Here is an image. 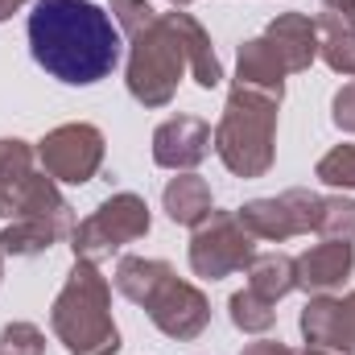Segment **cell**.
<instances>
[{"label":"cell","mask_w":355,"mask_h":355,"mask_svg":"<svg viewBox=\"0 0 355 355\" xmlns=\"http://www.w3.org/2000/svg\"><path fill=\"white\" fill-rule=\"evenodd\" d=\"M25 29L33 62L67 87H95L120 62V29L95 0H33Z\"/></svg>","instance_id":"1"},{"label":"cell","mask_w":355,"mask_h":355,"mask_svg":"<svg viewBox=\"0 0 355 355\" xmlns=\"http://www.w3.org/2000/svg\"><path fill=\"white\" fill-rule=\"evenodd\" d=\"M116 293H124L132 306L149 314V322L174 339V343H194L211 327V302L194 281H182L170 261L157 257H120L112 272Z\"/></svg>","instance_id":"2"},{"label":"cell","mask_w":355,"mask_h":355,"mask_svg":"<svg viewBox=\"0 0 355 355\" xmlns=\"http://www.w3.org/2000/svg\"><path fill=\"white\" fill-rule=\"evenodd\" d=\"M50 331L67 347V355H116L120 327L112 318V285L91 261H75L54 306Z\"/></svg>","instance_id":"3"},{"label":"cell","mask_w":355,"mask_h":355,"mask_svg":"<svg viewBox=\"0 0 355 355\" xmlns=\"http://www.w3.org/2000/svg\"><path fill=\"white\" fill-rule=\"evenodd\" d=\"M277 112L281 99L232 79L223 116L215 124V157L236 178H265L277 162Z\"/></svg>","instance_id":"4"},{"label":"cell","mask_w":355,"mask_h":355,"mask_svg":"<svg viewBox=\"0 0 355 355\" xmlns=\"http://www.w3.org/2000/svg\"><path fill=\"white\" fill-rule=\"evenodd\" d=\"M186 75V54L178 42L174 25L166 12L137 29L128 37V67H124V87L141 107H170L178 95V83Z\"/></svg>","instance_id":"5"},{"label":"cell","mask_w":355,"mask_h":355,"mask_svg":"<svg viewBox=\"0 0 355 355\" xmlns=\"http://www.w3.org/2000/svg\"><path fill=\"white\" fill-rule=\"evenodd\" d=\"M153 227V215H149V202L132 190H120V194H107L87 219H79L75 236H71V248H75V261H91V265H103L112 261L120 248L145 240Z\"/></svg>","instance_id":"6"},{"label":"cell","mask_w":355,"mask_h":355,"mask_svg":"<svg viewBox=\"0 0 355 355\" xmlns=\"http://www.w3.org/2000/svg\"><path fill=\"white\" fill-rule=\"evenodd\" d=\"M252 257H257V236L240 223L236 211H211L194 227L190 248H186L190 272L202 281H223V277L248 268Z\"/></svg>","instance_id":"7"},{"label":"cell","mask_w":355,"mask_h":355,"mask_svg":"<svg viewBox=\"0 0 355 355\" xmlns=\"http://www.w3.org/2000/svg\"><path fill=\"white\" fill-rule=\"evenodd\" d=\"M103 132L87 124V120H71V124H58L50 128L42 141H37V166L54 182H67V186H83L99 174L103 166Z\"/></svg>","instance_id":"8"},{"label":"cell","mask_w":355,"mask_h":355,"mask_svg":"<svg viewBox=\"0 0 355 355\" xmlns=\"http://www.w3.org/2000/svg\"><path fill=\"white\" fill-rule=\"evenodd\" d=\"M0 219H50V223H58V227H67L71 236H75V227H79V219H75V207L62 198V190H58V182L46 174H33L21 178L17 186H8V190H0Z\"/></svg>","instance_id":"9"},{"label":"cell","mask_w":355,"mask_h":355,"mask_svg":"<svg viewBox=\"0 0 355 355\" xmlns=\"http://www.w3.org/2000/svg\"><path fill=\"white\" fill-rule=\"evenodd\" d=\"M153 162L162 170H174V174H186L194 166H202L215 149V132L207 120L198 116H170L153 128Z\"/></svg>","instance_id":"10"},{"label":"cell","mask_w":355,"mask_h":355,"mask_svg":"<svg viewBox=\"0 0 355 355\" xmlns=\"http://www.w3.org/2000/svg\"><path fill=\"white\" fill-rule=\"evenodd\" d=\"M297 327H302L306 343H318V347H335V352L355 355V289L343 293V297L314 293V297L302 306Z\"/></svg>","instance_id":"11"},{"label":"cell","mask_w":355,"mask_h":355,"mask_svg":"<svg viewBox=\"0 0 355 355\" xmlns=\"http://www.w3.org/2000/svg\"><path fill=\"white\" fill-rule=\"evenodd\" d=\"M355 272V244L352 240H322L293 257V277L302 293H335L347 277Z\"/></svg>","instance_id":"12"},{"label":"cell","mask_w":355,"mask_h":355,"mask_svg":"<svg viewBox=\"0 0 355 355\" xmlns=\"http://www.w3.org/2000/svg\"><path fill=\"white\" fill-rule=\"evenodd\" d=\"M265 42L277 50L285 75H302L318 58V25L306 12H277L265 25Z\"/></svg>","instance_id":"13"},{"label":"cell","mask_w":355,"mask_h":355,"mask_svg":"<svg viewBox=\"0 0 355 355\" xmlns=\"http://www.w3.org/2000/svg\"><path fill=\"white\" fill-rule=\"evenodd\" d=\"M170 17V25H174L178 42H182V54H186V71H190V79L198 83L202 91L219 87L223 83V67H219V54H215V42H211V33L202 29V21H194L190 12H166Z\"/></svg>","instance_id":"14"},{"label":"cell","mask_w":355,"mask_h":355,"mask_svg":"<svg viewBox=\"0 0 355 355\" xmlns=\"http://www.w3.org/2000/svg\"><path fill=\"white\" fill-rule=\"evenodd\" d=\"M162 211L170 215V223L178 227H198L211 211H215V194H211V182L207 178H198L194 170H186V174H178L166 182V190H162Z\"/></svg>","instance_id":"15"},{"label":"cell","mask_w":355,"mask_h":355,"mask_svg":"<svg viewBox=\"0 0 355 355\" xmlns=\"http://www.w3.org/2000/svg\"><path fill=\"white\" fill-rule=\"evenodd\" d=\"M236 83L268 91L272 99H285V67H281L277 50L265 42V33L240 42V50H236Z\"/></svg>","instance_id":"16"},{"label":"cell","mask_w":355,"mask_h":355,"mask_svg":"<svg viewBox=\"0 0 355 355\" xmlns=\"http://www.w3.org/2000/svg\"><path fill=\"white\" fill-rule=\"evenodd\" d=\"M62 240H71V232L58 227V223H50V219H12V223H4V232H0V252L29 261V257L50 252V248L62 244Z\"/></svg>","instance_id":"17"},{"label":"cell","mask_w":355,"mask_h":355,"mask_svg":"<svg viewBox=\"0 0 355 355\" xmlns=\"http://www.w3.org/2000/svg\"><path fill=\"white\" fill-rule=\"evenodd\" d=\"M236 215H240V223L257 240H268V244H285V240L297 236V223H293V215H289V207H285L281 194H272V198H248L244 207H236Z\"/></svg>","instance_id":"18"},{"label":"cell","mask_w":355,"mask_h":355,"mask_svg":"<svg viewBox=\"0 0 355 355\" xmlns=\"http://www.w3.org/2000/svg\"><path fill=\"white\" fill-rule=\"evenodd\" d=\"M244 277H248V289L252 293H261L265 302H281V297H289L293 289H297V277H293V257L289 252H257L252 257V265L244 268Z\"/></svg>","instance_id":"19"},{"label":"cell","mask_w":355,"mask_h":355,"mask_svg":"<svg viewBox=\"0 0 355 355\" xmlns=\"http://www.w3.org/2000/svg\"><path fill=\"white\" fill-rule=\"evenodd\" d=\"M314 25H318V58L335 75L355 79V29L343 17H335V12H318Z\"/></svg>","instance_id":"20"},{"label":"cell","mask_w":355,"mask_h":355,"mask_svg":"<svg viewBox=\"0 0 355 355\" xmlns=\"http://www.w3.org/2000/svg\"><path fill=\"white\" fill-rule=\"evenodd\" d=\"M227 318H232V327L244 331V335H268L272 322H277V310H272V302H265L261 293H252V289L244 285V289H236V293L227 297Z\"/></svg>","instance_id":"21"},{"label":"cell","mask_w":355,"mask_h":355,"mask_svg":"<svg viewBox=\"0 0 355 355\" xmlns=\"http://www.w3.org/2000/svg\"><path fill=\"white\" fill-rule=\"evenodd\" d=\"M314 232L322 240H355V198H347V194H322Z\"/></svg>","instance_id":"22"},{"label":"cell","mask_w":355,"mask_h":355,"mask_svg":"<svg viewBox=\"0 0 355 355\" xmlns=\"http://www.w3.org/2000/svg\"><path fill=\"white\" fill-rule=\"evenodd\" d=\"M37 170V149L21 137H0V190L17 186Z\"/></svg>","instance_id":"23"},{"label":"cell","mask_w":355,"mask_h":355,"mask_svg":"<svg viewBox=\"0 0 355 355\" xmlns=\"http://www.w3.org/2000/svg\"><path fill=\"white\" fill-rule=\"evenodd\" d=\"M314 178L331 190H355V145H335L331 153H322Z\"/></svg>","instance_id":"24"},{"label":"cell","mask_w":355,"mask_h":355,"mask_svg":"<svg viewBox=\"0 0 355 355\" xmlns=\"http://www.w3.org/2000/svg\"><path fill=\"white\" fill-rule=\"evenodd\" d=\"M281 198H285V207H289V215H293V223H297V236H310L314 223H318L322 194H318V190H306V186H289V190H281Z\"/></svg>","instance_id":"25"},{"label":"cell","mask_w":355,"mask_h":355,"mask_svg":"<svg viewBox=\"0 0 355 355\" xmlns=\"http://www.w3.org/2000/svg\"><path fill=\"white\" fill-rule=\"evenodd\" d=\"M0 352L8 355H46V335L33 322H8L0 331Z\"/></svg>","instance_id":"26"},{"label":"cell","mask_w":355,"mask_h":355,"mask_svg":"<svg viewBox=\"0 0 355 355\" xmlns=\"http://www.w3.org/2000/svg\"><path fill=\"white\" fill-rule=\"evenodd\" d=\"M107 12H112V21H116L120 37H132L137 29H145L149 21H157V8H153L149 0H112V4H107Z\"/></svg>","instance_id":"27"},{"label":"cell","mask_w":355,"mask_h":355,"mask_svg":"<svg viewBox=\"0 0 355 355\" xmlns=\"http://www.w3.org/2000/svg\"><path fill=\"white\" fill-rule=\"evenodd\" d=\"M331 124L355 137V79L335 91V99H331Z\"/></svg>","instance_id":"28"},{"label":"cell","mask_w":355,"mask_h":355,"mask_svg":"<svg viewBox=\"0 0 355 355\" xmlns=\"http://www.w3.org/2000/svg\"><path fill=\"white\" fill-rule=\"evenodd\" d=\"M293 347H285V343H277V339H257V343H248L240 355H289Z\"/></svg>","instance_id":"29"},{"label":"cell","mask_w":355,"mask_h":355,"mask_svg":"<svg viewBox=\"0 0 355 355\" xmlns=\"http://www.w3.org/2000/svg\"><path fill=\"white\" fill-rule=\"evenodd\" d=\"M322 8L335 12V17H343V21L355 29V0H322Z\"/></svg>","instance_id":"30"},{"label":"cell","mask_w":355,"mask_h":355,"mask_svg":"<svg viewBox=\"0 0 355 355\" xmlns=\"http://www.w3.org/2000/svg\"><path fill=\"white\" fill-rule=\"evenodd\" d=\"M25 4H29V0H0V21H8V17H12V12H21Z\"/></svg>","instance_id":"31"},{"label":"cell","mask_w":355,"mask_h":355,"mask_svg":"<svg viewBox=\"0 0 355 355\" xmlns=\"http://www.w3.org/2000/svg\"><path fill=\"white\" fill-rule=\"evenodd\" d=\"M289 355H347V352H335V347H318V343H306L302 352H289Z\"/></svg>","instance_id":"32"},{"label":"cell","mask_w":355,"mask_h":355,"mask_svg":"<svg viewBox=\"0 0 355 355\" xmlns=\"http://www.w3.org/2000/svg\"><path fill=\"white\" fill-rule=\"evenodd\" d=\"M170 4H174V8H186V4H194V0H170Z\"/></svg>","instance_id":"33"},{"label":"cell","mask_w":355,"mask_h":355,"mask_svg":"<svg viewBox=\"0 0 355 355\" xmlns=\"http://www.w3.org/2000/svg\"><path fill=\"white\" fill-rule=\"evenodd\" d=\"M0 285H4V252H0Z\"/></svg>","instance_id":"34"},{"label":"cell","mask_w":355,"mask_h":355,"mask_svg":"<svg viewBox=\"0 0 355 355\" xmlns=\"http://www.w3.org/2000/svg\"><path fill=\"white\" fill-rule=\"evenodd\" d=\"M0 355H8V352H0Z\"/></svg>","instance_id":"35"}]
</instances>
